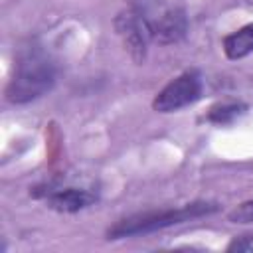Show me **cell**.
I'll return each instance as SVG.
<instances>
[{"label": "cell", "instance_id": "cell-4", "mask_svg": "<svg viewBox=\"0 0 253 253\" xmlns=\"http://www.w3.org/2000/svg\"><path fill=\"white\" fill-rule=\"evenodd\" d=\"M115 28L119 36L123 38L128 53L134 61H142L146 55V43L150 40V28L148 20L140 12H125L119 14L115 20Z\"/></svg>", "mask_w": 253, "mask_h": 253}, {"label": "cell", "instance_id": "cell-1", "mask_svg": "<svg viewBox=\"0 0 253 253\" xmlns=\"http://www.w3.org/2000/svg\"><path fill=\"white\" fill-rule=\"evenodd\" d=\"M215 210H217V204L194 202V204H186V206L176 208V210L146 211V213L130 215V217H125V219L117 221L113 227H109L107 235H109V239L144 235V233H152V231H158V229H164V227H170V225H178V223L208 215V213H211Z\"/></svg>", "mask_w": 253, "mask_h": 253}, {"label": "cell", "instance_id": "cell-10", "mask_svg": "<svg viewBox=\"0 0 253 253\" xmlns=\"http://www.w3.org/2000/svg\"><path fill=\"white\" fill-rule=\"evenodd\" d=\"M227 251H241V253H253V235H241L233 239L227 245Z\"/></svg>", "mask_w": 253, "mask_h": 253}, {"label": "cell", "instance_id": "cell-7", "mask_svg": "<svg viewBox=\"0 0 253 253\" xmlns=\"http://www.w3.org/2000/svg\"><path fill=\"white\" fill-rule=\"evenodd\" d=\"M223 51L229 59H241L253 53V24H247L223 38Z\"/></svg>", "mask_w": 253, "mask_h": 253}, {"label": "cell", "instance_id": "cell-8", "mask_svg": "<svg viewBox=\"0 0 253 253\" xmlns=\"http://www.w3.org/2000/svg\"><path fill=\"white\" fill-rule=\"evenodd\" d=\"M245 113V105L241 103H219L213 105L208 113V119L215 125H229Z\"/></svg>", "mask_w": 253, "mask_h": 253}, {"label": "cell", "instance_id": "cell-2", "mask_svg": "<svg viewBox=\"0 0 253 253\" xmlns=\"http://www.w3.org/2000/svg\"><path fill=\"white\" fill-rule=\"evenodd\" d=\"M53 81H55L53 63L40 53H28L18 63L6 87V99L18 105L34 101L42 97L45 91H49Z\"/></svg>", "mask_w": 253, "mask_h": 253}, {"label": "cell", "instance_id": "cell-5", "mask_svg": "<svg viewBox=\"0 0 253 253\" xmlns=\"http://www.w3.org/2000/svg\"><path fill=\"white\" fill-rule=\"evenodd\" d=\"M148 28H150V38L152 40H156L160 43H174V42L184 38L188 22H186V16H184L182 10L170 8V10L162 12L158 18L148 20Z\"/></svg>", "mask_w": 253, "mask_h": 253}, {"label": "cell", "instance_id": "cell-6", "mask_svg": "<svg viewBox=\"0 0 253 253\" xmlns=\"http://www.w3.org/2000/svg\"><path fill=\"white\" fill-rule=\"evenodd\" d=\"M97 200V196L89 190H81V188H63V190H55L47 196V206L55 211H63V213H75L79 210L89 208L93 202Z\"/></svg>", "mask_w": 253, "mask_h": 253}, {"label": "cell", "instance_id": "cell-9", "mask_svg": "<svg viewBox=\"0 0 253 253\" xmlns=\"http://www.w3.org/2000/svg\"><path fill=\"white\" fill-rule=\"evenodd\" d=\"M229 221H233V223H251L253 221V200H247V202L239 204L229 213Z\"/></svg>", "mask_w": 253, "mask_h": 253}, {"label": "cell", "instance_id": "cell-3", "mask_svg": "<svg viewBox=\"0 0 253 253\" xmlns=\"http://www.w3.org/2000/svg\"><path fill=\"white\" fill-rule=\"evenodd\" d=\"M202 95V77L198 71H186L170 81L154 99L152 107L158 113H172L192 105Z\"/></svg>", "mask_w": 253, "mask_h": 253}]
</instances>
